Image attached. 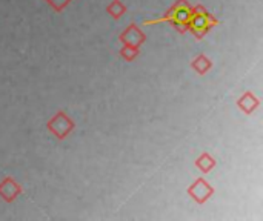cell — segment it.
<instances>
[{"instance_id":"1","label":"cell","mask_w":263,"mask_h":221,"mask_svg":"<svg viewBox=\"0 0 263 221\" xmlns=\"http://www.w3.org/2000/svg\"><path fill=\"white\" fill-rule=\"evenodd\" d=\"M193 12V6L190 5L188 0H176L174 5L159 18H151L145 20L143 25H157V23H171L174 29L179 32H186L188 31V22Z\"/></svg>"},{"instance_id":"2","label":"cell","mask_w":263,"mask_h":221,"mask_svg":"<svg viewBox=\"0 0 263 221\" xmlns=\"http://www.w3.org/2000/svg\"><path fill=\"white\" fill-rule=\"evenodd\" d=\"M217 25H220V20L213 17L211 12L205 6H202V5L193 6V12H191L190 22H188V31L197 40L203 38Z\"/></svg>"},{"instance_id":"3","label":"cell","mask_w":263,"mask_h":221,"mask_svg":"<svg viewBox=\"0 0 263 221\" xmlns=\"http://www.w3.org/2000/svg\"><path fill=\"white\" fill-rule=\"evenodd\" d=\"M74 122L68 117V114H65L63 111H57V114L46 123L48 131L57 138V140H63L66 138L72 129H74Z\"/></svg>"},{"instance_id":"4","label":"cell","mask_w":263,"mask_h":221,"mask_svg":"<svg viewBox=\"0 0 263 221\" xmlns=\"http://www.w3.org/2000/svg\"><path fill=\"white\" fill-rule=\"evenodd\" d=\"M188 195L199 205L206 203L213 195H214V188L205 180V178H197L190 188H188Z\"/></svg>"},{"instance_id":"5","label":"cell","mask_w":263,"mask_h":221,"mask_svg":"<svg viewBox=\"0 0 263 221\" xmlns=\"http://www.w3.org/2000/svg\"><path fill=\"white\" fill-rule=\"evenodd\" d=\"M119 40L123 43V45H131V46H137L140 48V45H143L146 42V34L136 25V23H131L119 37Z\"/></svg>"},{"instance_id":"6","label":"cell","mask_w":263,"mask_h":221,"mask_svg":"<svg viewBox=\"0 0 263 221\" xmlns=\"http://www.w3.org/2000/svg\"><path fill=\"white\" fill-rule=\"evenodd\" d=\"M22 186L11 177H6L0 182V198L6 203H12L22 194Z\"/></svg>"},{"instance_id":"7","label":"cell","mask_w":263,"mask_h":221,"mask_svg":"<svg viewBox=\"0 0 263 221\" xmlns=\"http://www.w3.org/2000/svg\"><path fill=\"white\" fill-rule=\"evenodd\" d=\"M259 105H260L259 98H257L251 91L243 92V94H242V97L237 100V106H239V109H240L243 114H247V115L253 114V112L259 108Z\"/></svg>"},{"instance_id":"8","label":"cell","mask_w":263,"mask_h":221,"mask_svg":"<svg viewBox=\"0 0 263 221\" xmlns=\"http://www.w3.org/2000/svg\"><path fill=\"white\" fill-rule=\"evenodd\" d=\"M191 68H193L197 74L205 75V74L213 68V62H211L205 54H199V55L191 62Z\"/></svg>"},{"instance_id":"9","label":"cell","mask_w":263,"mask_h":221,"mask_svg":"<svg viewBox=\"0 0 263 221\" xmlns=\"http://www.w3.org/2000/svg\"><path fill=\"white\" fill-rule=\"evenodd\" d=\"M196 168H197L202 174H208V172H211V171L216 168V160H214L208 152H203L202 155L197 157V160H196Z\"/></svg>"},{"instance_id":"10","label":"cell","mask_w":263,"mask_h":221,"mask_svg":"<svg viewBox=\"0 0 263 221\" xmlns=\"http://www.w3.org/2000/svg\"><path fill=\"white\" fill-rule=\"evenodd\" d=\"M106 12H108L112 18L119 20V18L126 12V6H125L123 2H120V0H112V2L106 6Z\"/></svg>"},{"instance_id":"11","label":"cell","mask_w":263,"mask_h":221,"mask_svg":"<svg viewBox=\"0 0 263 221\" xmlns=\"http://www.w3.org/2000/svg\"><path fill=\"white\" fill-rule=\"evenodd\" d=\"M140 52V48L137 46H131V45H123V48L120 49V55L126 60V62H133Z\"/></svg>"},{"instance_id":"12","label":"cell","mask_w":263,"mask_h":221,"mask_svg":"<svg viewBox=\"0 0 263 221\" xmlns=\"http://www.w3.org/2000/svg\"><path fill=\"white\" fill-rule=\"evenodd\" d=\"M55 12H62L72 0H45Z\"/></svg>"}]
</instances>
